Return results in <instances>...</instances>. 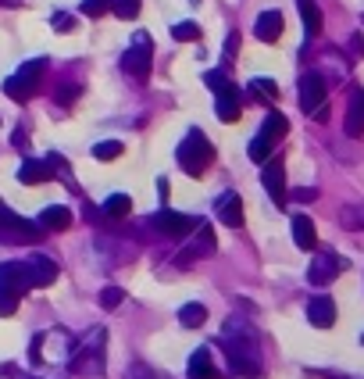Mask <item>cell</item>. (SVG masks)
I'll use <instances>...</instances> for the list:
<instances>
[{
  "mask_svg": "<svg viewBox=\"0 0 364 379\" xmlns=\"http://www.w3.org/2000/svg\"><path fill=\"white\" fill-rule=\"evenodd\" d=\"M286 133H289V118H286L282 111H268V118H265V125H261V133H257V136L250 140V147H247L250 161L265 165V161L271 158V151H275V143L282 140Z\"/></svg>",
  "mask_w": 364,
  "mask_h": 379,
  "instance_id": "5b68a950",
  "label": "cell"
},
{
  "mask_svg": "<svg viewBox=\"0 0 364 379\" xmlns=\"http://www.w3.org/2000/svg\"><path fill=\"white\" fill-rule=\"evenodd\" d=\"M204 82H207V86H211L214 93H222L225 86H232V82H229V75H225L222 68H214V72H207V75H204Z\"/></svg>",
  "mask_w": 364,
  "mask_h": 379,
  "instance_id": "836d02e7",
  "label": "cell"
},
{
  "mask_svg": "<svg viewBox=\"0 0 364 379\" xmlns=\"http://www.w3.org/2000/svg\"><path fill=\"white\" fill-rule=\"evenodd\" d=\"M296 8H300V15H304L307 36H318L321 33V8L314 4V0H296Z\"/></svg>",
  "mask_w": 364,
  "mask_h": 379,
  "instance_id": "cb8c5ba5",
  "label": "cell"
},
{
  "mask_svg": "<svg viewBox=\"0 0 364 379\" xmlns=\"http://www.w3.org/2000/svg\"><path fill=\"white\" fill-rule=\"evenodd\" d=\"M218 100H214V115H218L222 122H240L243 115V100H240V90L236 86H225L222 93H214Z\"/></svg>",
  "mask_w": 364,
  "mask_h": 379,
  "instance_id": "2e32d148",
  "label": "cell"
},
{
  "mask_svg": "<svg viewBox=\"0 0 364 379\" xmlns=\"http://www.w3.org/2000/svg\"><path fill=\"white\" fill-rule=\"evenodd\" d=\"M118 304H122V290H118V286H104V290H100V308L111 311V308H118Z\"/></svg>",
  "mask_w": 364,
  "mask_h": 379,
  "instance_id": "e575fe53",
  "label": "cell"
},
{
  "mask_svg": "<svg viewBox=\"0 0 364 379\" xmlns=\"http://www.w3.org/2000/svg\"><path fill=\"white\" fill-rule=\"evenodd\" d=\"M111 11L118 18H125V22H133V18L140 15V0H111Z\"/></svg>",
  "mask_w": 364,
  "mask_h": 379,
  "instance_id": "f546056e",
  "label": "cell"
},
{
  "mask_svg": "<svg viewBox=\"0 0 364 379\" xmlns=\"http://www.w3.org/2000/svg\"><path fill=\"white\" fill-rule=\"evenodd\" d=\"M293 240L300 250H314L318 247V233H314V222L307 215H296L293 219Z\"/></svg>",
  "mask_w": 364,
  "mask_h": 379,
  "instance_id": "7402d4cb",
  "label": "cell"
},
{
  "mask_svg": "<svg viewBox=\"0 0 364 379\" xmlns=\"http://www.w3.org/2000/svg\"><path fill=\"white\" fill-rule=\"evenodd\" d=\"M43 233H64V229L72 225V212L64 204H50V207H43V215L36 222Z\"/></svg>",
  "mask_w": 364,
  "mask_h": 379,
  "instance_id": "ac0fdd59",
  "label": "cell"
},
{
  "mask_svg": "<svg viewBox=\"0 0 364 379\" xmlns=\"http://www.w3.org/2000/svg\"><path fill=\"white\" fill-rule=\"evenodd\" d=\"M0 212H4V201H0Z\"/></svg>",
  "mask_w": 364,
  "mask_h": 379,
  "instance_id": "60d3db41",
  "label": "cell"
},
{
  "mask_svg": "<svg viewBox=\"0 0 364 379\" xmlns=\"http://www.w3.org/2000/svg\"><path fill=\"white\" fill-rule=\"evenodd\" d=\"M300 108L314 118H325V79L318 72H307L300 79Z\"/></svg>",
  "mask_w": 364,
  "mask_h": 379,
  "instance_id": "ba28073f",
  "label": "cell"
},
{
  "mask_svg": "<svg viewBox=\"0 0 364 379\" xmlns=\"http://www.w3.org/2000/svg\"><path fill=\"white\" fill-rule=\"evenodd\" d=\"M43 72H47V57H32V61H26V65L18 68V82H26V86L36 93L39 79H43Z\"/></svg>",
  "mask_w": 364,
  "mask_h": 379,
  "instance_id": "603a6c76",
  "label": "cell"
},
{
  "mask_svg": "<svg viewBox=\"0 0 364 379\" xmlns=\"http://www.w3.org/2000/svg\"><path fill=\"white\" fill-rule=\"evenodd\" d=\"M261 183H265V190H268V197H271L278 207H282V204H286V165H282V158H268V161H265Z\"/></svg>",
  "mask_w": 364,
  "mask_h": 379,
  "instance_id": "8fae6325",
  "label": "cell"
},
{
  "mask_svg": "<svg viewBox=\"0 0 364 379\" xmlns=\"http://www.w3.org/2000/svg\"><path fill=\"white\" fill-rule=\"evenodd\" d=\"M21 265H26V276H29V286H32V290L50 286V283L57 279V265H54V258H47V255H32V258H26Z\"/></svg>",
  "mask_w": 364,
  "mask_h": 379,
  "instance_id": "4fadbf2b",
  "label": "cell"
},
{
  "mask_svg": "<svg viewBox=\"0 0 364 379\" xmlns=\"http://www.w3.org/2000/svg\"><path fill=\"white\" fill-rule=\"evenodd\" d=\"M179 322H182L186 329H200V326L207 322V308L197 304V301H193V304H182V308H179Z\"/></svg>",
  "mask_w": 364,
  "mask_h": 379,
  "instance_id": "d4e9b609",
  "label": "cell"
},
{
  "mask_svg": "<svg viewBox=\"0 0 364 379\" xmlns=\"http://www.w3.org/2000/svg\"><path fill=\"white\" fill-rule=\"evenodd\" d=\"M343 268H347V261H343L336 250H321V255H314V261H311V268H307V283L329 286Z\"/></svg>",
  "mask_w": 364,
  "mask_h": 379,
  "instance_id": "30bf717a",
  "label": "cell"
},
{
  "mask_svg": "<svg viewBox=\"0 0 364 379\" xmlns=\"http://www.w3.org/2000/svg\"><path fill=\"white\" fill-rule=\"evenodd\" d=\"M171 36H175L179 44H193V39H200V26H193V22H179L175 29H171Z\"/></svg>",
  "mask_w": 364,
  "mask_h": 379,
  "instance_id": "4dcf8cb0",
  "label": "cell"
},
{
  "mask_svg": "<svg viewBox=\"0 0 364 379\" xmlns=\"http://www.w3.org/2000/svg\"><path fill=\"white\" fill-rule=\"evenodd\" d=\"M175 161H179V168L186 176H204L211 168V161H214V147L200 129H189L186 140L179 143V151H175Z\"/></svg>",
  "mask_w": 364,
  "mask_h": 379,
  "instance_id": "3957f363",
  "label": "cell"
},
{
  "mask_svg": "<svg viewBox=\"0 0 364 379\" xmlns=\"http://www.w3.org/2000/svg\"><path fill=\"white\" fill-rule=\"evenodd\" d=\"M282 26H286L282 11H261L253 22V33H257V39H265V44H275V39L282 36Z\"/></svg>",
  "mask_w": 364,
  "mask_h": 379,
  "instance_id": "e0dca14e",
  "label": "cell"
},
{
  "mask_svg": "<svg viewBox=\"0 0 364 379\" xmlns=\"http://www.w3.org/2000/svg\"><path fill=\"white\" fill-rule=\"evenodd\" d=\"M307 322L314 329H329L336 322V301L329 297V293H321V297H311L307 304Z\"/></svg>",
  "mask_w": 364,
  "mask_h": 379,
  "instance_id": "9a60e30c",
  "label": "cell"
},
{
  "mask_svg": "<svg viewBox=\"0 0 364 379\" xmlns=\"http://www.w3.org/2000/svg\"><path fill=\"white\" fill-rule=\"evenodd\" d=\"M214 247H218V240H214V229H211L207 222H197V237H193L189 247L182 250L179 265H189V261H197V258H211Z\"/></svg>",
  "mask_w": 364,
  "mask_h": 379,
  "instance_id": "7c38bea8",
  "label": "cell"
},
{
  "mask_svg": "<svg viewBox=\"0 0 364 379\" xmlns=\"http://www.w3.org/2000/svg\"><path fill=\"white\" fill-rule=\"evenodd\" d=\"M150 65H154V61H150V36L140 33V36H136V47L122 54V68H125V75L146 82V79H150Z\"/></svg>",
  "mask_w": 364,
  "mask_h": 379,
  "instance_id": "9c48e42d",
  "label": "cell"
},
{
  "mask_svg": "<svg viewBox=\"0 0 364 379\" xmlns=\"http://www.w3.org/2000/svg\"><path fill=\"white\" fill-rule=\"evenodd\" d=\"M118 154H122V143H118V140H104V143L93 147V158H97V161H115Z\"/></svg>",
  "mask_w": 364,
  "mask_h": 379,
  "instance_id": "f1b7e54d",
  "label": "cell"
},
{
  "mask_svg": "<svg viewBox=\"0 0 364 379\" xmlns=\"http://www.w3.org/2000/svg\"><path fill=\"white\" fill-rule=\"evenodd\" d=\"M125 379H164L157 369H150V365H128L125 369Z\"/></svg>",
  "mask_w": 364,
  "mask_h": 379,
  "instance_id": "d6a6232c",
  "label": "cell"
},
{
  "mask_svg": "<svg viewBox=\"0 0 364 379\" xmlns=\"http://www.w3.org/2000/svg\"><path fill=\"white\" fill-rule=\"evenodd\" d=\"M197 222L200 219H193V215H179V212H168V207H161V212L150 219V225L157 229L161 237H168V240H186L193 229H197Z\"/></svg>",
  "mask_w": 364,
  "mask_h": 379,
  "instance_id": "52a82bcc",
  "label": "cell"
},
{
  "mask_svg": "<svg viewBox=\"0 0 364 379\" xmlns=\"http://www.w3.org/2000/svg\"><path fill=\"white\" fill-rule=\"evenodd\" d=\"M54 172H50V165L47 161H36V158H26L18 168V183H26V186H39V183H47Z\"/></svg>",
  "mask_w": 364,
  "mask_h": 379,
  "instance_id": "ffe728a7",
  "label": "cell"
},
{
  "mask_svg": "<svg viewBox=\"0 0 364 379\" xmlns=\"http://www.w3.org/2000/svg\"><path fill=\"white\" fill-rule=\"evenodd\" d=\"M293 197L307 204V201H314V197H318V190H307V186H304V190H296V194H293Z\"/></svg>",
  "mask_w": 364,
  "mask_h": 379,
  "instance_id": "f35d334b",
  "label": "cell"
},
{
  "mask_svg": "<svg viewBox=\"0 0 364 379\" xmlns=\"http://www.w3.org/2000/svg\"><path fill=\"white\" fill-rule=\"evenodd\" d=\"M214 215H218V222H222V225L240 229V225H243V201H240V194L225 190V194H222L218 201H214Z\"/></svg>",
  "mask_w": 364,
  "mask_h": 379,
  "instance_id": "5bb4252c",
  "label": "cell"
},
{
  "mask_svg": "<svg viewBox=\"0 0 364 379\" xmlns=\"http://www.w3.org/2000/svg\"><path fill=\"white\" fill-rule=\"evenodd\" d=\"M347 133H350V136H361V133H364V90H361V86L350 93V108H347Z\"/></svg>",
  "mask_w": 364,
  "mask_h": 379,
  "instance_id": "44dd1931",
  "label": "cell"
},
{
  "mask_svg": "<svg viewBox=\"0 0 364 379\" xmlns=\"http://www.w3.org/2000/svg\"><path fill=\"white\" fill-rule=\"evenodd\" d=\"M4 93H8V97H11L15 104H26V100L32 97V90L26 86V82H18V75H11V79L4 82Z\"/></svg>",
  "mask_w": 364,
  "mask_h": 379,
  "instance_id": "4316f807",
  "label": "cell"
},
{
  "mask_svg": "<svg viewBox=\"0 0 364 379\" xmlns=\"http://www.w3.org/2000/svg\"><path fill=\"white\" fill-rule=\"evenodd\" d=\"M236 50H240V33H229V39H225V61H232Z\"/></svg>",
  "mask_w": 364,
  "mask_h": 379,
  "instance_id": "74e56055",
  "label": "cell"
},
{
  "mask_svg": "<svg viewBox=\"0 0 364 379\" xmlns=\"http://www.w3.org/2000/svg\"><path fill=\"white\" fill-rule=\"evenodd\" d=\"M75 97H79V82H64V86L54 93V100H57V104H64V108H68V104H72Z\"/></svg>",
  "mask_w": 364,
  "mask_h": 379,
  "instance_id": "d590c367",
  "label": "cell"
},
{
  "mask_svg": "<svg viewBox=\"0 0 364 379\" xmlns=\"http://www.w3.org/2000/svg\"><path fill=\"white\" fill-rule=\"evenodd\" d=\"M0 240L4 243H39L43 240V229L36 225V222H29V219H21V215H15L11 207H4L0 212Z\"/></svg>",
  "mask_w": 364,
  "mask_h": 379,
  "instance_id": "8992f818",
  "label": "cell"
},
{
  "mask_svg": "<svg viewBox=\"0 0 364 379\" xmlns=\"http://www.w3.org/2000/svg\"><path fill=\"white\" fill-rule=\"evenodd\" d=\"M250 93L261 97V100H275V97H278V86H275V79H265V75H261V79L250 82Z\"/></svg>",
  "mask_w": 364,
  "mask_h": 379,
  "instance_id": "83f0119b",
  "label": "cell"
},
{
  "mask_svg": "<svg viewBox=\"0 0 364 379\" xmlns=\"http://www.w3.org/2000/svg\"><path fill=\"white\" fill-rule=\"evenodd\" d=\"M68 369L82 379H100L104 376V329H90L82 340L72 347Z\"/></svg>",
  "mask_w": 364,
  "mask_h": 379,
  "instance_id": "7a4b0ae2",
  "label": "cell"
},
{
  "mask_svg": "<svg viewBox=\"0 0 364 379\" xmlns=\"http://www.w3.org/2000/svg\"><path fill=\"white\" fill-rule=\"evenodd\" d=\"M111 11V0H82V15L86 18H100Z\"/></svg>",
  "mask_w": 364,
  "mask_h": 379,
  "instance_id": "1f68e13d",
  "label": "cell"
},
{
  "mask_svg": "<svg viewBox=\"0 0 364 379\" xmlns=\"http://www.w3.org/2000/svg\"><path fill=\"white\" fill-rule=\"evenodd\" d=\"M157 190H161V201H168V179H157Z\"/></svg>",
  "mask_w": 364,
  "mask_h": 379,
  "instance_id": "ab89813d",
  "label": "cell"
},
{
  "mask_svg": "<svg viewBox=\"0 0 364 379\" xmlns=\"http://www.w3.org/2000/svg\"><path fill=\"white\" fill-rule=\"evenodd\" d=\"M50 26H54L57 33H72V26H75V18H72V15H54V18H50Z\"/></svg>",
  "mask_w": 364,
  "mask_h": 379,
  "instance_id": "8d00e7d4",
  "label": "cell"
},
{
  "mask_svg": "<svg viewBox=\"0 0 364 379\" xmlns=\"http://www.w3.org/2000/svg\"><path fill=\"white\" fill-rule=\"evenodd\" d=\"M26 290H32L29 276H26V265L21 261H4L0 265V315H4V319L18 311V301H21Z\"/></svg>",
  "mask_w": 364,
  "mask_h": 379,
  "instance_id": "277c9868",
  "label": "cell"
},
{
  "mask_svg": "<svg viewBox=\"0 0 364 379\" xmlns=\"http://www.w3.org/2000/svg\"><path fill=\"white\" fill-rule=\"evenodd\" d=\"M361 344H364V333H361Z\"/></svg>",
  "mask_w": 364,
  "mask_h": 379,
  "instance_id": "b9f144b4",
  "label": "cell"
},
{
  "mask_svg": "<svg viewBox=\"0 0 364 379\" xmlns=\"http://www.w3.org/2000/svg\"><path fill=\"white\" fill-rule=\"evenodd\" d=\"M186 376H189V379H218V369H214L211 351H207V347H197V351L189 354V362H186Z\"/></svg>",
  "mask_w": 364,
  "mask_h": 379,
  "instance_id": "d6986e66",
  "label": "cell"
},
{
  "mask_svg": "<svg viewBox=\"0 0 364 379\" xmlns=\"http://www.w3.org/2000/svg\"><path fill=\"white\" fill-rule=\"evenodd\" d=\"M128 207H133V201H128L125 194H115V197L104 201V219H125Z\"/></svg>",
  "mask_w": 364,
  "mask_h": 379,
  "instance_id": "484cf974",
  "label": "cell"
},
{
  "mask_svg": "<svg viewBox=\"0 0 364 379\" xmlns=\"http://www.w3.org/2000/svg\"><path fill=\"white\" fill-rule=\"evenodd\" d=\"M225 340V362L236 376H257L261 372V354H257V333L243 319H229L222 329Z\"/></svg>",
  "mask_w": 364,
  "mask_h": 379,
  "instance_id": "6da1fadb",
  "label": "cell"
}]
</instances>
